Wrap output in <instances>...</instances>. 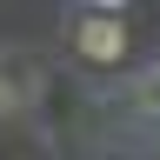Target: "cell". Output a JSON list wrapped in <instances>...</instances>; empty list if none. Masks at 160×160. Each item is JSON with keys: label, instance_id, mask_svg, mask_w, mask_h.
<instances>
[{"label": "cell", "instance_id": "1", "mask_svg": "<svg viewBox=\"0 0 160 160\" xmlns=\"http://www.w3.org/2000/svg\"><path fill=\"white\" fill-rule=\"evenodd\" d=\"M67 33H73V53L93 60V67H120L133 53V33H127V13L120 7H73Z\"/></svg>", "mask_w": 160, "mask_h": 160}]
</instances>
